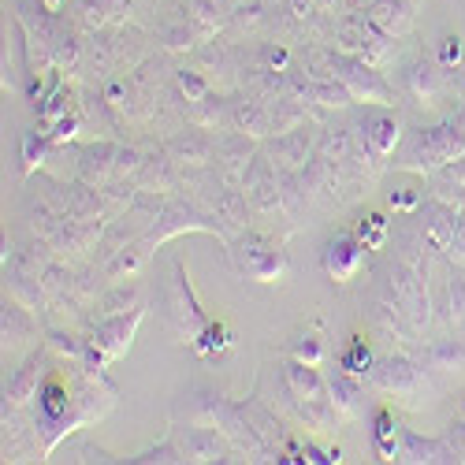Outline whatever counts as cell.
Wrapping results in <instances>:
<instances>
[{
	"instance_id": "cell-50",
	"label": "cell",
	"mask_w": 465,
	"mask_h": 465,
	"mask_svg": "<svg viewBox=\"0 0 465 465\" xmlns=\"http://www.w3.org/2000/svg\"><path fill=\"white\" fill-rule=\"evenodd\" d=\"M447 253H450L458 264H465V213H458V220H454V235H450V242H447Z\"/></svg>"
},
{
	"instance_id": "cell-22",
	"label": "cell",
	"mask_w": 465,
	"mask_h": 465,
	"mask_svg": "<svg viewBox=\"0 0 465 465\" xmlns=\"http://www.w3.org/2000/svg\"><path fill=\"white\" fill-rule=\"evenodd\" d=\"M115 153L120 145L112 142H97V145H86L79 153V179L90 183V186H104L115 179Z\"/></svg>"
},
{
	"instance_id": "cell-2",
	"label": "cell",
	"mask_w": 465,
	"mask_h": 465,
	"mask_svg": "<svg viewBox=\"0 0 465 465\" xmlns=\"http://www.w3.org/2000/svg\"><path fill=\"white\" fill-rule=\"evenodd\" d=\"M465 157V131L461 124H440V127H420L410 131L406 142L395 149V164L417 175H436L440 168Z\"/></svg>"
},
{
	"instance_id": "cell-10",
	"label": "cell",
	"mask_w": 465,
	"mask_h": 465,
	"mask_svg": "<svg viewBox=\"0 0 465 465\" xmlns=\"http://www.w3.org/2000/svg\"><path fill=\"white\" fill-rule=\"evenodd\" d=\"M387 291H391L395 298H399V305L410 313V321H413V328L417 331H424L429 328V321H432V302H429V280H424L413 264H406L402 257L395 261V264H387Z\"/></svg>"
},
{
	"instance_id": "cell-34",
	"label": "cell",
	"mask_w": 465,
	"mask_h": 465,
	"mask_svg": "<svg viewBox=\"0 0 465 465\" xmlns=\"http://www.w3.org/2000/svg\"><path fill=\"white\" fill-rule=\"evenodd\" d=\"M186 19L193 23V30H198V37H205V42L220 30V23H223L216 0H186Z\"/></svg>"
},
{
	"instance_id": "cell-27",
	"label": "cell",
	"mask_w": 465,
	"mask_h": 465,
	"mask_svg": "<svg viewBox=\"0 0 465 465\" xmlns=\"http://www.w3.org/2000/svg\"><path fill=\"white\" fill-rule=\"evenodd\" d=\"M138 190H175L179 186V175H175V161L168 157V153H157V157H142V168L134 175Z\"/></svg>"
},
{
	"instance_id": "cell-19",
	"label": "cell",
	"mask_w": 465,
	"mask_h": 465,
	"mask_svg": "<svg viewBox=\"0 0 465 465\" xmlns=\"http://www.w3.org/2000/svg\"><path fill=\"white\" fill-rule=\"evenodd\" d=\"M317 153V138L309 134V127H294L287 134H276V142H268V157L280 172H302Z\"/></svg>"
},
{
	"instance_id": "cell-28",
	"label": "cell",
	"mask_w": 465,
	"mask_h": 465,
	"mask_svg": "<svg viewBox=\"0 0 465 465\" xmlns=\"http://www.w3.org/2000/svg\"><path fill=\"white\" fill-rule=\"evenodd\" d=\"M399 440H402L399 461H429V465L454 461V454H450V447L443 443V436H440V440H424V436H417V432H402Z\"/></svg>"
},
{
	"instance_id": "cell-29",
	"label": "cell",
	"mask_w": 465,
	"mask_h": 465,
	"mask_svg": "<svg viewBox=\"0 0 465 465\" xmlns=\"http://www.w3.org/2000/svg\"><path fill=\"white\" fill-rule=\"evenodd\" d=\"M231 231H246V223H250V216H253V205H250V198H246V190L239 186H223V193H220V202H216V209H213Z\"/></svg>"
},
{
	"instance_id": "cell-7",
	"label": "cell",
	"mask_w": 465,
	"mask_h": 465,
	"mask_svg": "<svg viewBox=\"0 0 465 465\" xmlns=\"http://www.w3.org/2000/svg\"><path fill=\"white\" fill-rule=\"evenodd\" d=\"M351 134H354V142H358V149L365 153V157H372L383 168L395 157V149L402 142V124L387 104H369L351 124Z\"/></svg>"
},
{
	"instance_id": "cell-36",
	"label": "cell",
	"mask_w": 465,
	"mask_h": 465,
	"mask_svg": "<svg viewBox=\"0 0 465 465\" xmlns=\"http://www.w3.org/2000/svg\"><path fill=\"white\" fill-rule=\"evenodd\" d=\"M193 42H198V30H193V23H190L186 15H179L175 23H168V26L161 30V45H164L168 53H183V49H190Z\"/></svg>"
},
{
	"instance_id": "cell-21",
	"label": "cell",
	"mask_w": 465,
	"mask_h": 465,
	"mask_svg": "<svg viewBox=\"0 0 465 465\" xmlns=\"http://www.w3.org/2000/svg\"><path fill=\"white\" fill-rule=\"evenodd\" d=\"M365 15L380 34L399 37L402 42V37L413 30V23H417V0H376Z\"/></svg>"
},
{
	"instance_id": "cell-26",
	"label": "cell",
	"mask_w": 465,
	"mask_h": 465,
	"mask_svg": "<svg viewBox=\"0 0 465 465\" xmlns=\"http://www.w3.org/2000/svg\"><path fill=\"white\" fill-rule=\"evenodd\" d=\"M153 253V242L145 239V235H138V239H131L124 250H115L101 268H104V276L108 280H124V276H138L142 272V264H145V257Z\"/></svg>"
},
{
	"instance_id": "cell-17",
	"label": "cell",
	"mask_w": 465,
	"mask_h": 465,
	"mask_svg": "<svg viewBox=\"0 0 465 465\" xmlns=\"http://www.w3.org/2000/svg\"><path fill=\"white\" fill-rule=\"evenodd\" d=\"M365 239L361 235H335L331 242H324L321 250V268L324 276L335 280V283H351L358 276V268L365 261Z\"/></svg>"
},
{
	"instance_id": "cell-39",
	"label": "cell",
	"mask_w": 465,
	"mask_h": 465,
	"mask_svg": "<svg viewBox=\"0 0 465 465\" xmlns=\"http://www.w3.org/2000/svg\"><path fill=\"white\" fill-rule=\"evenodd\" d=\"M83 42L74 37L71 30H64L60 37H56V53H53V60H56V67H64V71H79V64H83Z\"/></svg>"
},
{
	"instance_id": "cell-33",
	"label": "cell",
	"mask_w": 465,
	"mask_h": 465,
	"mask_svg": "<svg viewBox=\"0 0 465 465\" xmlns=\"http://www.w3.org/2000/svg\"><path fill=\"white\" fill-rule=\"evenodd\" d=\"M443 309H447V324L465 331V268H447V283H443Z\"/></svg>"
},
{
	"instance_id": "cell-46",
	"label": "cell",
	"mask_w": 465,
	"mask_h": 465,
	"mask_svg": "<svg viewBox=\"0 0 465 465\" xmlns=\"http://www.w3.org/2000/svg\"><path fill=\"white\" fill-rule=\"evenodd\" d=\"M291 358H298V361H305V365H321V358H324L321 339H313V335H298L294 346H291Z\"/></svg>"
},
{
	"instance_id": "cell-5",
	"label": "cell",
	"mask_w": 465,
	"mask_h": 465,
	"mask_svg": "<svg viewBox=\"0 0 465 465\" xmlns=\"http://www.w3.org/2000/svg\"><path fill=\"white\" fill-rule=\"evenodd\" d=\"M227 253L231 264L242 280L253 283H276L287 276V253L283 246H276L272 239L257 235V231H239L235 239H227Z\"/></svg>"
},
{
	"instance_id": "cell-13",
	"label": "cell",
	"mask_w": 465,
	"mask_h": 465,
	"mask_svg": "<svg viewBox=\"0 0 465 465\" xmlns=\"http://www.w3.org/2000/svg\"><path fill=\"white\" fill-rule=\"evenodd\" d=\"M424 372H429L432 387H440V391H447V387H454L458 380H465V339H436L429 342L424 351L417 354Z\"/></svg>"
},
{
	"instance_id": "cell-37",
	"label": "cell",
	"mask_w": 465,
	"mask_h": 465,
	"mask_svg": "<svg viewBox=\"0 0 465 465\" xmlns=\"http://www.w3.org/2000/svg\"><path fill=\"white\" fill-rule=\"evenodd\" d=\"M339 365L346 369V372H354V376H372V365H376V358H372V351H369V342L358 335L354 342H351V351H346L342 358H339Z\"/></svg>"
},
{
	"instance_id": "cell-42",
	"label": "cell",
	"mask_w": 465,
	"mask_h": 465,
	"mask_svg": "<svg viewBox=\"0 0 465 465\" xmlns=\"http://www.w3.org/2000/svg\"><path fill=\"white\" fill-rule=\"evenodd\" d=\"M131 461H134V465H153V461H157V465H175V461H186V458H183V450L175 447V440L168 436L164 443H157V447H149V450L134 454Z\"/></svg>"
},
{
	"instance_id": "cell-14",
	"label": "cell",
	"mask_w": 465,
	"mask_h": 465,
	"mask_svg": "<svg viewBox=\"0 0 465 465\" xmlns=\"http://www.w3.org/2000/svg\"><path fill=\"white\" fill-rule=\"evenodd\" d=\"M447 71H450V67H443L440 60H424V56L410 60L406 71H402V90H406V97H410L413 104H424V108L440 104V97L447 94Z\"/></svg>"
},
{
	"instance_id": "cell-47",
	"label": "cell",
	"mask_w": 465,
	"mask_h": 465,
	"mask_svg": "<svg viewBox=\"0 0 465 465\" xmlns=\"http://www.w3.org/2000/svg\"><path fill=\"white\" fill-rule=\"evenodd\" d=\"M383 223H387V220H383L380 213H369V216L358 223V235L365 239V246H369V250L383 246Z\"/></svg>"
},
{
	"instance_id": "cell-45",
	"label": "cell",
	"mask_w": 465,
	"mask_h": 465,
	"mask_svg": "<svg viewBox=\"0 0 465 465\" xmlns=\"http://www.w3.org/2000/svg\"><path fill=\"white\" fill-rule=\"evenodd\" d=\"M71 112H74V94L60 86V90L49 97V104H42V120H53V124H56V120H64V115H71Z\"/></svg>"
},
{
	"instance_id": "cell-35",
	"label": "cell",
	"mask_w": 465,
	"mask_h": 465,
	"mask_svg": "<svg viewBox=\"0 0 465 465\" xmlns=\"http://www.w3.org/2000/svg\"><path fill=\"white\" fill-rule=\"evenodd\" d=\"M175 90H179L183 104H193V101H202V97L213 94V83L205 79L198 67H179L175 71Z\"/></svg>"
},
{
	"instance_id": "cell-51",
	"label": "cell",
	"mask_w": 465,
	"mask_h": 465,
	"mask_svg": "<svg viewBox=\"0 0 465 465\" xmlns=\"http://www.w3.org/2000/svg\"><path fill=\"white\" fill-rule=\"evenodd\" d=\"M458 60H461V37H443V49H440V64L443 67H458Z\"/></svg>"
},
{
	"instance_id": "cell-54",
	"label": "cell",
	"mask_w": 465,
	"mask_h": 465,
	"mask_svg": "<svg viewBox=\"0 0 465 465\" xmlns=\"http://www.w3.org/2000/svg\"><path fill=\"white\" fill-rule=\"evenodd\" d=\"M391 205L402 209V213H410V209L420 205V198H417V193H391Z\"/></svg>"
},
{
	"instance_id": "cell-9",
	"label": "cell",
	"mask_w": 465,
	"mask_h": 465,
	"mask_svg": "<svg viewBox=\"0 0 465 465\" xmlns=\"http://www.w3.org/2000/svg\"><path fill=\"white\" fill-rule=\"evenodd\" d=\"M331 67H335V79L351 90L354 101H361V104H395V90L383 79V71L365 64L361 56L331 49Z\"/></svg>"
},
{
	"instance_id": "cell-43",
	"label": "cell",
	"mask_w": 465,
	"mask_h": 465,
	"mask_svg": "<svg viewBox=\"0 0 465 465\" xmlns=\"http://www.w3.org/2000/svg\"><path fill=\"white\" fill-rule=\"evenodd\" d=\"M64 461H120V458L108 454L97 443H90V440H79V443H67L64 447Z\"/></svg>"
},
{
	"instance_id": "cell-48",
	"label": "cell",
	"mask_w": 465,
	"mask_h": 465,
	"mask_svg": "<svg viewBox=\"0 0 465 465\" xmlns=\"http://www.w3.org/2000/svg\"><path fill=\"white\" fill-rule=\"evenodd\" d=\"M443 443L450 447L454 461H465V420H450L443 429Z\"/></svg>"
},
{
	"instance_id": "cell-32",
	"label": "cell",
	"mask_w": 465,
	"mask_h": 465,
	"mask_svg": "<svg viewBox=\"0 0 465 465\" xmlns=\"http://www.w3.org/2000/svg\"><path fill=\"white\" fill-rule=\"evenodd\" d=\"M138 298H142V291H138L134 283H120V287H112V291H104V294L94 302L90 321H104V317H115V313H127V309L142 305Z\"/></svg>"
},
{
	"instance_id": "cell-38",
	"label": "cell",
	"mask_w": 465,
	"mask_h": 465,
	"mask_svg": "<svg viewBox=\"0 0 465 465\" xmlns=\"http://www.w3.org/2000/svg\"><path fill=\"white\" fill-rule=\"evenodd\" d=\"M264 19H268L264 5H242V8H235V12H231V19H227V34H231V37L253 34V30H257Z\"/></svg>"
},
{
	"instance_id": "cell-49",
	"label": "cell",
	"mask_w": 465,
	"mask_h": 465,
	"mask_svg": "<svg viewBox=\"0 0 465 465\" xmlns=\"http://www.w3.org/2000/svg\"><path fill=\"white\" fill-rule=\"evenodd\" d=\"M79 124H83V115H79V112H71V115H64V120H56V127L49 131L53 145H64L67 138H74V134H79Z\"/></svg>"
},
{
	"instance_id": "cell-30",
	"label": "cell",
	"mask_w": 465,
	"mask_h": 465,
	"mask_svg": "<svg viewBox=\"0 0 465 465\" xmlns=\"http://www.w3.org/2000/svg\"><path fill=\"white\" fill-rule=\"evenodd\" d=\"M34 335V313L19 298H5V346H23Z\"/></svg>"
},
{
	"instance_id": "cell-23",
	"label": "cell",
	"mask_w": 465,
	"mask_h": 465,
	"mask_svg": "<svg viewBox=\"0 0 465 465\" xmlns=\"http://www.w3.org/2000/svg\"><path fill=\"white\" fill-rule=\"evenodd\" d=\"M231 127L253 138H272V112H268L264 101L246 94L242 101H231Z\"/></svg>"
},
{
	"instance_id": "cell-20",
	"label": "cell",
	"mask_w": 465,
	"mask_h": 465,
	"mask_svg": "<svg viewBox=\"0 0 465 465\" xmlns=\"http://www.w3.org/2000/svg\"><path fill=\"white\" fill-rule=\"evenodd\" d=\"M231 406V399H223L216 387H190L175 399V420H193V424H213L223 417V410Z\"/></svg>"
},
{
	"instance_id": "cell-56",
	"label": "cell",
	"mask_w": 465,
	"mask_h": 465,
	"mask_svg": "<svg viewBox=\"0 0 465 465\" xmlns=\"http://www.w3.org/2000/svg\"><path fill=\"white\" fill-rule=\"evenodd\" d=\"M458 124H461V131H465V120H458Z\"/></svg>"
},
{
	"instance_id": "cell-8",
	"label": "cell",
	"mask_w": 465,
	"mask_h": 465,
	"mask_svg": "<svg viewBox=\"0 0 465 465\" xmlns=\"http://www.w3.org/2000/svg\"><path fill=\"white\" fill-rule=\"evenodd\" d=\"M179 231H216L220 239H235V231H231L216 213H205L198 202H190V198H172L164 205V213L153 220V227L145 231V239L157 246V242L179 235Z\"/></svg>"
},
{
	"instance_id": "cell-6",
	"label": "cell",
	"mask_w": 465,
	"mask_h": 465,
	"mask_svg": "<svg viewBox=\"0 0 465 465\" xmlns=\"http://www.w3.org/2000/svg\"><path fill=\"white\" fill-rule=\"evenodd\" d=\"M142 317H145V305H134L131 313H115V317L94 321V328L86 335V358L83 361L94 365V369H104L108 361L124 358L131 351V339H134Z\"/></svg>"
},
{
	"instance_id": "cell-15",
	"label": "cell",
	"mask_w": 465,
	"mask_h": 465,
	"mask_svg": "<svg viewBox=\"0 0 465 465\" xmlns=\"http://www.w3.org/2000/svg\"><path fill=\"white\" fill-rule=\"evenodd\" d=\"M365 317H369V328H372V331H380L383 339H402V342H410V339L417 335V328H413L410 313L399 305V298H395L391 291H387V283H383V291H380V294H372V298H369Z\"/></svg>"
},
{
	"instance_id": "cell-44",
	"label": "cell",
	"mask_w": 465,
	"mask_h": 465,
	"mask_svg": "<svg viewBox=\"0 0 465 465\" xmlns=\"http://www.w3.org/2000/svg\"><path fill=\"white\" fill-rule=\"evenodd\" d=\"M49 346H53L56 354H67V358H74V361L86 358V339L71 335V331H49Z\"/></svg>"
},
{
	"instance_id": "cell-24",
	"label": "cell",
	"mask_w": 465,
	"mask_h": 465,
	"mask_svg": "<svg viewBox=\"0 0 465 465\" xmlns=\"http://www.w3.org/2000/svg\"><path fill=\"white\" fill-rule=\"evenodd\" d=\"M242 406V413H246V420L253 424V432L272 447V450H287V443H291V436H287V429L276 420V413L268 410L261 399H246V402H239Z\"/></svg>"
},
{
	"instance_id": "cell-3",
	"label": "cell",
	"mask_w": 465,
	"mask_h": 465,
	"mask_svg": "<svg viewBox=\"0 0 465 465\" xmlns=\"http://www.w3.org/2000/svg\"><path fill=\"white\" fill-rule=\"evenodd\" d=\"M161 321L179 342H193L209 324L198 294H193V287L186 280V261L183 257H172L168 276L161 280Z\"/></svg>"
},
{
	"instance_id": "cell-16",
	"label": "cell",
	"mask_w": 465,
	"mask_h": 465,
	"mask_svg": "<svg viewBox=\"0 0 465 465\" xmlns=\"http://www.w3.org/2000/svg\"><path fill=\"white\" fill-rule=\"evenodd\" d=\"M216 138H220L216 131L190 124V127H183L179 134L168 138L164 153H168L175 164H186V168H209L213 157H216Z\"/></svg>"
},
{
	"instance_id": "cell-11",
	"label": "cell",
	"mask_w": 465,
	"mask_h": 465,
	"mask_svg": "<svg viewBox=\"0 0 465 465\" xmlns=\"http://www.w3.org/2000/svg\"><path fill=\"white\" fill-rule=\"evenodd\" d=\"M372 383L387 395H399V399H417L432 387L429 372H424L420 358L410 354H387L372 365Z\"/></svg>"
},
{
	"instance_id": "cell-4",
	"label": "cell",
	"mask_w": 465,
	"mask_h": 465,
	"mask_svg": "<svg viewBox=\"0 0 465 465\" xmlns=\"http://www.w3.org/2000/svg\"><path fill=\"white\" fill-rule=\"evenodd\" d=\"M331 49L339 53H351V56H361L365 64L372 67H391L395 56H399V37H387L380 34L369 15H339V23L331 26Z\"/></svg>"
},
{
	"instance_id": "cell-25",
	"label": "cell",
	"mask_w": 465,
	"mask_h": 465,
	"mask_svg": "<svg viewBox=\"0 0 465 465\" xmlns=\"http://www.w3.org/2000/svg\"><path fill=\"white\" fill-rule=\"evenodd\" d=\"M42 380H45V358H42V354H30V358L12 372L8 387H5V399H12V402H19V406H26V402L37 395V387H42Z\"/></svg>"
},
{
	"instance_id": "cell-53",
	"label": "cell",
	"mask_w": 465,
	"mask_h": 465,
	"mask_svg": "<svg viewBox=\"0 0 465 465\" xmlns=\"http://www.w3.org/2000/svg\"><path fill=\"white\" fill-rule=\"evenodd\" d=\"M372 5H376V0H339V12H342V15H346V12H351V15H365Z\"/></svg>"
},
{
	"instance_id": "cell-18",
	"label": "cell",
	"mask_w": 465,
	"mask_h": 465,
	"mask_svg": "<svg viewBox=\"0 0 465 465\" xmlns=\"http://www.w3.org/2000/svg\"><path fill=\"white\" fill-rule=\"evenodd\" d=\"M253 153H257V138L246 134V131H235V127H227V134L216 138V172L227 179V183H242L250 161H253Z\"/></svg>"
},
{
	"instance_id": "cell-31",
	"label": "cell",
	"mask_w": 465,
	"mask_h": 465,
	"mask_svg": "<svg viewBox=\"0 0 465 465\" xmlns=\"http://www.w3.org/2000/svg\"><path fill=\"white\" fill-rule=\"evenodd\" d=\"M328 387H331V399H335V406H339L342 417H351V413L361 406V376L346 372L342 365L328 376Z\"/></svg>"
},
{
	"instance_id": "cell-55",
	"label": "cell",
	"mask_w": 465,
	"mask_h": 465,
	"mask_svg": "<svg viewBox=\"0 0 465 465\" xmlns=\"http://www.w3.org/2000/svg\"><path fill=\"white\" fill-rule=\"evenodd\" d=\"M42 5H45L49 12H56V8H60V0H42Z\"/></svg>"
},
{
	"instance_id": "cell-1",
	"label": "cell",
	"mask_w": 465,
	"mask_h": 465,
	"mask_svg": "<svg viewBox=\"0 0 465 465\" xmlns=\"http://www.w3.org/2000/svg\"><path fill=\"white\" fill-rule=\"evenodd\" d=\"M280 387H283V395L287 402L294 406V413L302 417V424L309 432H317V436H328L335 432V424H339V406L331 399V387H328V376L317 372V365H305L298 358H291L280 372Z\"/></svg>"
},
{
	"instance_id": "cell-12",
	"label": "cell",
	"mask_w": 465,
	"mask_h": 465,
	"mask_svg": "<svg viewBox=\"0 0 465 465\" xmlns=\"http://www.w3.org/2000/svg\"><path fill=\"white\" fill-rule=\"evenodd\" d=\"M172 440L175 447L183 450L186 461L202 465V461H239V454L231 450L227 436L213 424H193V420H179L172 429Z\"/></svg>"
},
{
	"instance_id": "cell-40",
	"label": "cell",
	"mask_w": 465,
	"mask_h": 465,
	"mask_svg": "<svg viewBox=\"0 0 465 465\" xmlns=\"http://www.w3.org/2000/svg\"><path fill=\"white\" fill-rule=\"evenodd\" d=\"M193 346V351H198L202 358H213V354H220V351H227V346H231V335H227V328L223 324H205V331L198 335V339H193L190 342Z\"/></svg>"
},
{
	"instance_id": "cell-41",
	"label": "cell",
	"mask_w": 465,
	"mask_h": 465,
	"mask_svg": "<svg viewBox=\"0 0 465 465\" xmlns=\"http://www.w3.org/2000/svg\"><path fill=\"white\" fill-rule=\"evenodd\" d=\"M49 145H53V138L49 134H23V175H30L37 164L45 161V153H49Z\"/></svg>"
},
{
	"instance_id": "cell-52",
	"label": "cell",
	"mask_w": 465,
	"mask_h": 465,
	"mask_svg": "<svg viewBox=\"0 0 465 465\" xmlns=\"http://www.w3.org/2000/svg\"><path fill=\"white\" fill-rule=\"evenodd\" d=\"M395 436H399L395 417L387 413V410H383V413H376V443H380V440H395Z\"/></svg>"
}]
</instances>
